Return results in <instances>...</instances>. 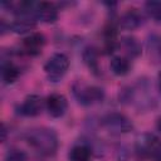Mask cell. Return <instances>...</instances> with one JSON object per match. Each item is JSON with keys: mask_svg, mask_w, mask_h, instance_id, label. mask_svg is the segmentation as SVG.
<instances>
[{"mask_svg": "<svg viewBox=\"0 0 161 161\" xmlns=\"http://www.w3.org/2000/svg\"><path fill=\"white\" fill-rule=\"evenodd\" d=\"M92 151L86 145H77L73 146L68 153L69 161H91Z\"/></svg>", "mask_w": 161, "mask_h": 161, "instance_id": "e0dca14e", "label": "cell"}, {"mask_svg": "<svg viewBox=\"0 0 161 161\" xmlns=\"http://www.w3.org/2000/svg\"><path fill=\"white\" fill-rule=\"evenodd\" d=\"M101 125L112 133H128L133 130L132 121L119 112H111L102 117Z\"/></svg>", "mask_w": 161, "mask_h": 161, "instance_id": "5b68a950", "label": "cell"}, {"mask_svg": "<svg viewBox=\"0 0 161 161\" xmlns=\"http://www.w3.org/2000/svg\"><path fill=\"white\" fill-rule=\"evenodd\" d=\"M6 133H8V130H6L5 125L3 123V125H1V141H3V142L6 141Z\"/></svg>", "mask_w": 161, "mask_h": 161, "instance_id": "ffe728a7", "label": "cell"}, {"mask_svg": "<svg viewBox=\"0 0 161 161\" xmlns=\"http://www.w3.org/2000/svg\"><path fill=\"white\" fill-rule=\"evenodd\" d=\"M19 74H20V70L13 62H10V60L3 62V64H1V78H3L5 84L14 83L19 78Z\"/></svg>", "mask_w": 161, "mask_h": 161, "instance_id": "9a60e30c", "label": "cell"}, {"mask_svg": "<svg viewBox=\"0 0 161 161\" xmlns=\"http://www.w3.org/2000/svg\"><path fill=\"white\" fill-rule=\"evenodd\" d=\"M33 18L48 24L54 23L58 19V9L52 3H36Z\"/></svg>", "mask_w": 161, "mask_h": 161, "instance_id": "ba28073f", "label": "cell"}, {"mask_svg": "<svg viewBox=\"0 0 161 161\" xmlns=\"http://www.w3.org/2000/svg\"><path fill=\"white\" fill-rule=\"evenodd\" d=\"M44 101L38 94H29L19 107V113L25 117H35L42 113L44 107Z\"/></svg>", "mask_w": 161, "mask_h": 161, "instance_id": "52a82bcc", "label": "cell"}, {"mask_svg": "<svg viewBox=\"0 0 161 161\" xmlns=\"http://www.w3.org/2000/svg\"><path fill=\"white\" fill-rule=\"evenodd\" d=\"M25 140L31 148L43 156H54L59 147L58 135L49 127H34L25 133Z\"/></svg>", "mask_w": 161, "mask_h": 161, "instance_id": "6da1fadb", "label": "cell"}, {"mask_svg": "<svg viewBox=\"0 0 161 161\" xmlns=\"http://www.w3.org/2000/svg\"><path fill=\"white\" fill-rule=\"evenodd\" d=\"M145 10L152 20H155L156 23H161V1H156V0L146 1Z\"/></svg>", "mask_w": 161, "mask_h": 161, "instance_id": "ac0fdd59", "label": "cell"}, {"mask_svg": "<svg viewBox=\"0 0 161 161\" xmlns=\"http://www.w3.org/2000/svg\"><path fill=\"white\" fill-rule=\"evenodd\" d=\"M69 68V58L63 53H54L44 64V72L49 82H59Z\"/></svg>", "mask_w": 161, "mask_h": 161, "instance_id": "277c9868", "label": "cell"}, {"mask_svg": "<svg viewBox=\"0 0 161 161\" xmlns=\"http://www.w3.org/2000/svg\"><path fill=\"white\" fill-rule=\"evenodd\" d=\"M156 128L161 132V117H158V118H157V121H156Z\"/></svg>", "mask_w": 161, "mask_h": 161, "instance_id": "44dd1931", "label": "cell"}, {"mask_svg": "<svg viewBox=\"0 0 161 161\" xmlns=\"http://www.w3.org/2000/svg\"><path fill=\"white\" fill-rule=\"evenodd\" d=\"M9 25H10V31L23 35V34L33 31L36 26V23L31 18H19L14 20L13 23H10Z\"/></svg>", "mask_w": 161, "mask_h": 161, "instance_id": "8fae6325", "label": "cell"}, {"mask_svg": "<svg viewBox=\"0 0 161 161\" xmlns=\"http://www.w3.org/2000/svg\"><path fill=\"white\" fill-rule=\"evenodd\" d=\"M103 39H104V49L107 53H112L117 44V28L111 21L103 29Z\"/></svg>", "mask_w": 161, "mask_h": 161, "instance_id": "4fadbf2b", "label": "cell"}, {"mask_svg": "<svg viewBox=\"0 0 161 161\" xmlns=\"http://www.w3.org/2000/svg\"><path fill=\"white\" fill-rule=\"evenodd\" d=\"M45 108L53 118H59L65 113V111L68 108L67 98L63 94L52 93L45 99Z\"/></svg>", "mask_w": 161, "mask_h": 161, "instance_id": "8992f818", "label": "cell"}, {"mask_svg": "<svg viewBox=\"0 0 161 161\" xmlns=\"http://www.w3.org/2000/svg\"><path fill=\"white\" fill-rule=\"evenodd\" d=\"M158 91H160V93H161V73L158 74Z\"/></svg>", "mask_w": 161, "mask_h": 161, "instance_id": "7402d4cb", "label": "cell"}, {"mask_svg": "<svg viewBox=\"0 0 161 161\" xmlns=\"http://www.w3.org/2000/svg\"><path fill=\"white\" fill-rule=\"evenodd\" d=\"M109 68H111L113 74H116L118 77H123L131 70V63H130V60L127 58L116 55V57H113L111 59Z\"/></svg>", "mask_w": 161, "mask_h": 161, "instance_id": "7c38bea8", "label": "cell"}, {"mask_svg": "<svg viewBox=\"0 0 161 161\" xmlns=\"http://www.w3.org/2000/svg\"><path fill=\"white\" fill-rule=\"evenodd\" d=\"M73 94L77 102L82 106H92L104 99V91L101 87L84 84L82 82L73 84Z\"/></svg>", "mask_w": 161, "mask_h": 161, "instance_id": "3957f363", "label": "cell"}, {"mask_svg": "<svg viewBox=\"0 0 161 161\" xmlns=\"http://www.w3.org/2000/svg\"><path fill=\"white\" fill-rule=\"evenodd\" d=\"M83 62L89 68V70L94 74L99 73V62H98V52L93 47H87L83 50Z\"/></svg>", "mask_w": 161, "mask_h": 161, "instance_id": "5bb4252c", "label": "cell"}, {"mask_svg": "<svg viewBox=\"0 0 161 161\" xmlns=\"http://www.w3.org/2000/svg\"><path fill=\"white\" fill-rule=\"evenodd\" d=\"M28 156L24 151L18 150V148H13L10 151L6 152L4 161H26Z\"/></svg>", "mask_w": 161, "mask_h": 161, "instance_id": "d6986e66", "label": "cell"}, {"mask_svg": "<svg viewBox=\"0 0 161 161\" xmlns=\"http://www.w3.org/2000/svg\"><path fill=\"white\" fill-rule=\"evenodd\" d=\"M121 44L126 50V53L128 54V57L131 58H137L142 53L141 43L133 36H123L121 40Z\"/></svg>", "mask_w": 161, "mask_h": 161, "instance_id": "2e32d148", "label": "cell"}, {"mask_svg": "<svg viewBox=\"0 0 161 161\" xmlns=\"http://www.w3.org/2000/svg\"><path fill=\"white\" fill-rule=\"evenodd\" d=\"M44 45H45V36L42 33H31L21 43L23 50L28 55H33V57L40 54Z\"/></svg>", "mask_w": 161, "mask_h": 161, "instance_id": "9c48e42d", "label": "cell"}, {"mask_svg": "<svg viewBox=\"0 0 161 161\" xmlns=\"http://www.w3.org/2000/svg\"><path fill=\"white\" fill-rule=\"evenodd\" d=\"M143 23V18H142V14L135 9V8H131V9H127L126 13H123V15L121 16L119 19V25L121 28L126 29V30H133V29H137L138 26H141Z\"/></svg>", "mask_w": 161, "mask_h": 161, "instance_id": "30bf717a", "label": "cell"}, {"mask_svg": "<svg viewBox=\"0 0 161 161\" xmlns=\"http://www.w3.org/2000/svg\"><path fill=\"white\" fill-rule=\"evenodd\" d=\"M136 152L142 158L161 161V140L152 133H143L136 141Z\"/></svg>", "mask_w": 161, "mask_h": 161, "instance_id": "7a4b0ae2", "label": "cell"}]
</instances>
